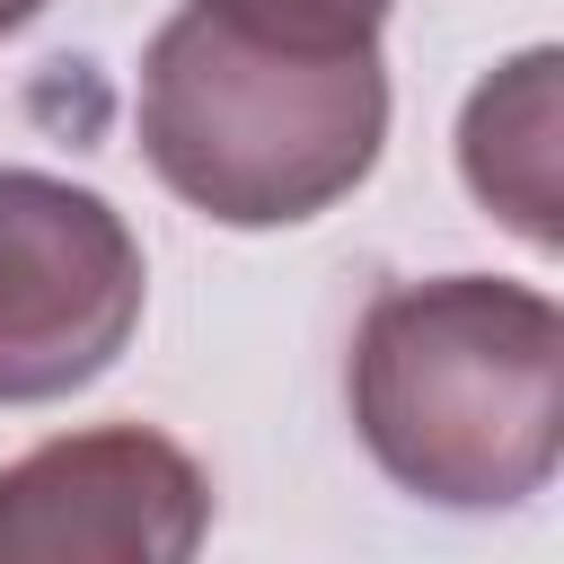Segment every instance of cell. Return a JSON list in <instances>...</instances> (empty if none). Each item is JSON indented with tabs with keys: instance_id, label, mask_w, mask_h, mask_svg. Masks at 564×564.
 Instances as JSON below:
<instances>
[{
	"instance_id": "obj_1",
	"label": "cell",
	"mask_w": 564,
	"mask_h": 564,
	"mask_svg": "<svg viewBox=\"0 0 564 564\" xmlns=\"http://www.w3.org/2000/svg\"><path fill=\"white\" fill-rule=\"evenodd\" d=\"M132 132L185 212L220 229H300L370 185L388 150V62L379 35L185 0L141 53Z\"/></svg>"
},
{
	"instance_id": "obj_2",
	"label": "cell",
	"mask_w": 564,
	"mask_h": 564,
	"mask_svg": "<svg viewBox=\"0 0 564 564\" xmlns=\"http://www.w3.org/2000/svg\"><path fill=\"white\" fill-rule=\"evenodd\" d=\"M370 467L432 511H511L564 458V308L511 273L388 282L344 352Z\"/></svg>"
},
{
	"instance_id": "obj_3",
	"label": "cell",
	"mask_w": 564,
	"mask_h": 564,
	"mask_svg": "<svg viewBox=\"0 0 564 564\" xmlns=\"http://www.w3.org/2000/svg\"><path fill=\"white\" fill-rule=\"evenodd\" d=\"M150 264L132 220L53 167H0V405L106 379L141 326Z\"/></svg>"
},
{
	"instance_id": "obj_4",
	"label": "cell",
	"mask_w": 564,
	"mask_h": 564,
	"mask_svg": "<svg viewBox=\"0 0 564 564\" xmlns=\"http://www.w3.org/2000/svg\"><path fill=\"white\" fill-rule=\"evenodd\" d=\"M212 476L150 423H88L0 467V564H185Z\"/></svg>"
},
{
	"instance_id": "obj_5",
	"label": "cell",
	"mask_w": 564,
	"mask_h": 564,
	"mask_svg": "<svg viewBox=\"0 0 564 564\" xmlns=\"http://www.w3.org/2000/svg\"><path fill=\"white\" fill-rule=\"evenodd\" d=\"M564 53L529 44L494 62L458 106V176L476 212H494L538 256L564 238Z\"/></svg>"
},
{
	"instance_id": "obj_6",
	"label": "cell",
	"mask_w": 564,
	"mask_h": 564,
	"mask_svg": "<svg viewBox=\"0 0 564 564\" xmlns=\"http://www.w3.org/2000/svg\"><path fill=\"white\" fill-rule=\"evenodd\" d=\"M247 18H282V26H317V35H379L397 0H229Z\"/></svg>"
},
{
	"instance_id": "obj_7",
	"label": "cell",
	"mask_w": 564,
	"mask_h": 564,
	"mask_svg": "<svg viewBox=\"0 0 564 564\" xmlns=\"http://www.w3.org/2000/svg\"><path fill=\"white\" fill-rule=\"evenodd\" d=\"M35 18H44V0H0V44H9L18 26H35Z\"/></svg>"
}]
</instances>
